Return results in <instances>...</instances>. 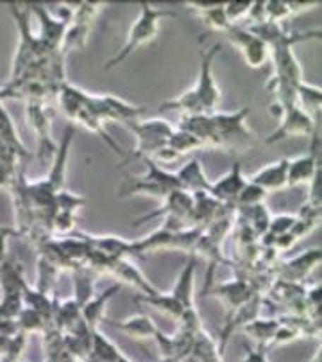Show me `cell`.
I'll list each match as a JSON object with an SVG mask.
<instances>
[{
	"instance_id": "cell-4",
	"label": "cell",
	"mask_w": 322,
	"mask_h": 362,
	"mask_svg": "<svg viewBox=\"0 0 322 362\" xmlns=\"http://www.w3.org/2000/svg\"><path fill=\"white\" fill-rule=\"evenodd\" d=\"M249 108H240L229 113H211L215 146L222 149H242L254 144V133L247 127Z\"/></svg>"
},
{
	"instance_id": "cell-15",
	"label": "cell",
	"mask_w": 322,
	"mask_h": 362,
	"mask_svg": "<svg viewBox=\"0 0 322 362\" xmlns=\"http://www.w3.org/2000/svg\"><path fill=\"white\" fill-rule=\"evenodd\" d=\"M179 189L190 194H208L210 192L211 181L208 180L206 173L203 169L201 160H188L183 167L176 173Z\"/></svg>"
},
{
	"instance_id": "cell-7",
	"label": "cell",
	"mask_w": 322,
	"mask_h": 362,
	"mask_svg": "<svg viewBox=\"0 0 322 362\" xmlns=\"http://www.w3.org/2000/svg\"><path fill=\"white\" fill-rule=\"evenodd\" d=\"M278 119H280V124L274 129V133L267 136V140H265L267 144H276L281 142V140L292 139V136H311L315 129L321 126L318 117H311L310 113H306L297 105L280 108Z\"/></svg>"
},
{
	"instance_id": "cell-35",
	"label": "cell",
	"mask_w": 322,
	"mask_h": 362,
	"mask_svg": "<svg viewBox=\"0 0 322 362\" xmlns=\"http://www.w3.org/2000/svg\"><path fill=\"white\" fill-rule=\"evenodd\" d=\"M295 221H297V216H274L270 217V223H268L267 233H270L273 237L285 235V233H290L292 228H294Z\"/></svg>"
},
{
	"instance_id": "cell-40",
	"label": "cell",
	"mask_w": 322,
	"mask_h": 362,
	"mask_svg": "<svg viewBox=\"0 0 322 362\" xmlns=\"http://www.w3.org/2000/svg\"><path fill=\"white\" fill-rule=\"evenodd\" d=\"M16 362H23V361H16Z\"/></svg>"
},
{
	"instance_id": "cell-14",
	"label": "cell",
	"mask_w": 322,
	"mask_h": 362,
	"mask_svg": "<svg viewBox=\"0 0 322 362\" xmlns=\"http://www.w3.org/2000/svg\"><path fill=\"white\" fill-rule=\"evenodd\" d=\"M247 177L242 173L240 162H234L233 167L229 169V173L224 174L222 177H219L217 181H211L210 187V196L215 201H219L220 204H234L237 203L238 196L244 190V187L247 185Z\"/></svg>"
},
{
	"instance_id": "cell-30",
	"label": "cell",
	"mask_w": 322,
	"mask_h": 362,
	"mask_svg": "<svg viewBox=\"0 0 322 362\" xmlns=\"http://www.w3.org/2000/svg\"><path fill=\"white\" fill-rule=\"evenodd\" d=\"M86 203V199L79 194H73L72 190L61 189L56 197H54V204H56V210H63V212H72L76 214L77 210L83 209V204Z\"/></svg>"
},
{
	"instance_id": "cell-18",
	"label": "cell",
	"mask_w": 322,
	"mask_h": 362,
	"mask_svg": "<svg viewBox=\"0 0 322 362\" xmlns=\"http://www.w3.org/2000/svg\"><path fill=\"white\" fill-rule=\"evenodd\" d=\"M193 284H196V255H190L186 266L181 269L179 276H177L174 289L170 296L184 308H196L193 307Z\"/></svg>"
},
{
	"instance_id": "cell-38",
	"label": "cell",
	"mask_w": 322,
	"mask_h": 362,
	"mask_svg": "<svg viewBox=\"0 0 322 362\" xmlns=\"http://www.w3.org/2000/svg\"><path fill=\"white\" fill-rule=\"evenodd\" d=\"M288 2V8H290V13L292 16L294 15H301V13L304 11H310V9L317 8L321 2H317V0H314V2H290V0H287Z\"/></svg>"
},
{
	"instance_id": "cell-6",
	"label": "cell",
	"mask_w": 322,
	"mask_h": 362,
	"mask_svg": "<svg viewBox=\"0 0 322 362\" xmlns=\"http://www.w3.org/2000/svg\"><path fill=\"white\" fill-rule=\"evenodd\" d=\"M31 15H35L38 18L40 23V35L38 40L43 45V49L49 52V54H56V52H61L63 42H65L66 29H68L70 18H72L73 11V2H68L65 6L68 11L61 16H54L49 11V8L42 4H29L27 6Z\"/></svg>"
},
{
	"instance_id": "cell-5",
	"label": "cell",
	"mask_w": 322,
	"mask_h": 362,
	"mask_svg": "<svg viewBox=\"0 0 322 362\" xmlns=\"http://www.w3.org/2000/svg\"><path fill=\"white\" fill-rule=\"evenodd\" d=\"M126 126L136 136V147H134L133 153L126 154L124 160L153 158L157 151L167 147L169 139L172 136L174 129H176L165 119L134 120V122L126 124Z\"/></svg>"
},
{
	"instance_id": "cell-24",
	"label": "cell",
	"mask_w": 322,
	"mask_h": 362,
	"mask_svg": "<svg viewBox=\"0 0 322 362\" xmlns=\"http://www.w3.org/2000/svg\"><path fill=\"white\" fill-rule=\"evenodd\" d=\"M170 151L177 154V156H184V154L192 153V151L203 149V142H201L197 136H193L192 133L184 132V129H174L172 136L169 139V144H167Z\"/></svg>"
},
{
	"instance_id": "cell-19",
	"label": "cell",
	"mask_w": 322,
	"mask_h": 362,
	"mask_svg": "<svg viewBox=\"0 0 322 362\" xmlns=\"http://www.w3.org/2000/svg\"><path fill=\"white\" fill-rule=\"evenodd\" d=\"M119 291H120V284H115V286L106 289L102 294H99V296H93L85 307L80 308V316H83L85 323L88 325L90 330H97L99 323H102L107 303H109V300H113V298L117 296Z\"/></svg>"
},
{
	"instance_id": "cell-29",
	"label": "cell",
	"mask_w": 322,
	"mask_h": 362,
	"mask_svg": "<svg viewBox=\"0 0 322 362\" xmlns=\"http://www.w3.org/2000/svg\"><path fill=\"white\" fill-rule=\"evenodd\" d=\"M22 174V167H20L18 162L0 160V190H9L11 192Z\"/></svg>"
},
{
	"instance_id": "cell-34",
	"label": "cell",
	"mask_w": 322,
	"mask_h": 362,
	"mask_svg": "<svg viewBox=\"0 0 322 362\" xmlns=\"http://www.w3.org/2000/svg\"><path fill=\"white\" fill-rule=\"evenodd\" d=\"M251 9H253V2H227L224 4V13L231 25H238V20L247 18Z\"/></svg>"
},
{
	"instance_id": "cell-11",
	"label": "cell",
	"mask_w": 322,
	"mask_h": 362,
	"mask_svg": "<svg viewBox=\"0 0 322 362\" xmlns=\"http://www.w3.org/2000/svg\"><path fill=\"white\" fill-rule=\"evenodd\" d=\"M226 36L240 50L251 69H261L270 58V49L258 36H254L249 29H244L240 25H231L226 31Z\"/></svg>"
},
{
	"instance_id": "cell-27",
	"label": "cell",
	"mask_w": 322,
	"mask_h": 362,
	"mask_svg": "<svg viewBox=\"0 0 322 362\" xmlns=\"http://www.w3.org/2000/svg\"><path fill=\"white\" fill-rule=\"evenodd\" d=\"M318 260H321V250L306 251V253H303L301 257L290 260V262L287 264V267L292 271V276L299 278L310 273V269H314V267L317 266Z\"/></svg>"
},
{
	"instance_id": "cell-21",
	"label": "cell",
	"mask_w": 322,
	"mask_h": 362,
	"mask_svg": "<svg viewBox=\"0 0 322 362\" xmlns=\"http://www.w3.org/2000/svg\"><path fill=\"white\" fill-rule=\"evenodd\" d=\"M297 106L303 108L304 112L310 113L311 117H321V105H322V92L318 86L310 85V83L303 81L297 86Z\"/></svg>"
},
{
	"instance_id": "cell-28",
	"label": "cell",
	"mask_w": 322,
	"mask_h": 362,
	"mask_svg": "<svg viewBox=\"0 0 322 362\" xmlns=\"http://www.w3.org/2000/svg\"><path fill=\"white\" fill-rule=\"evenodd\" d=\"M199 16H203L204 22L210 25L213 31H219V33H226L227 29L231 28V23L227 22L226 18V13H224V4L222 2H215L213 8H210L208 11L201 13Z\"/></svg>"
},
{
	"instance_id": "cell-36",
	"label": "cell",
	"mask_w": 322,
	"mask_h": 362,
	"mask_svg": "<svg viewBox=\"0 0 322 362\" xmlns=\"http://www.w3.org/2000/svg\"><path fill=\"white\" fill-rule=\"evenodd\" d=\"M242 362H268L267 358V348L265 346H254L251 350H247L246 358Z\"/></svg>"
},
{
	"instance_id": "cell-39",
	"label": "cell",
	"mask_w": 322,
	"mask_h": 362,
	"mask_svg": "<svg viewBox=\"0 0 322 362\" xmlns=\"http://www.w3.org/2000/svg\"><path fill=\"white\" fill-rule=\"evenodd\" d=\"M161 362H177V361H174V358H161Z\"/></svg>"
},
{
	"instance_id": "cell-17",
	"label": "cell",
	"mask_w": 322,
	"mask_h": 362,
	"mask_svg": "<svg viewBox=\"0 0 322 362\" xmlns=\"http://www.w3.org/2000/svg\"><path fill=\"white\" fill-rule=\"evenodd\" d=\"M288 160L290 158H281L270 165H265L254 174L251 181L261 187L267 194L285 189L288 187Z\"/></svg>"
},
{
	"instance_id": "cell-25",
	"label": "cell",
	"mask_w": 322,
	"mask_h": 362,
	"mask_svg": "<svg viewBox=\"0 0 322 362\" xmlns=\"http://www.w3.org/2000/svg\"><path fill=\"white\" fill-rule=\"evenodd\" d=\"M220 298L226 301L227 305L234 308H240L242 305H246L247 301L251 300L249 289L244 281H231V284H224V286L219 287L217 291Z\"/></svg>"
},
{
	"instance_id": "cell-20",
	"label": "cell",
	"mask_w": 322,
	"mask_h": 362,
	"mask_svg": "<svg viewBox=\"0 0 322 362\" xmlns=\"http://www.w3.org/2000/svg\"><path fill=\"white\" fill-rule=\"evenodd\" d=\"M112 325L134 339H156L157 332H160L156 323L145 314H136L126 321H113Z\"/></svg>"
},
{
	"instance_id": "cell-26",
	"label": "cell",
	"mask_w": 322,
	"mask_h": 362,
	"mask_svg": "<svg viewBox=\"0 0 322 362\" xmlns=\"http://www.w3.org/2000/svg\"><path fill=\"white\" fill-rule=\"evenodd\" d=\"M93 284H95L93 276L86 273L83 267H77L73 271V286H76V298L73 300L77 301L80 308L93 298Z\"/></svg>"
},
{
	"instance_id": "cell-33",
	"label": "cell",
	"mask_w": 322,
	"mask_h": 362,
	"mask_svg": "<svg viewBox=\"0 0 322 362\" xmlns=\"http://www.w3.org/2000/svg\"><path fill=\"white\" fill-rule=\"evenodd\" d=\"M268 194L265 192L261 187H258L256 183H253V181H247V185L244 187V190L240 192V196H238L237 199V204H242V206H247V209H251V206H256V204H263L265 197H267Z\"/></svg>"
},
{
	"instance_id": "cell-9",
	"label": "cell",
	"mask_w": 322,
	"mask_h": 362,
	"mask_svg": "<svg viewBox=\"0 0 322 362\" xmlns=\"http://www.w3.org/2000/svg\"><path fill=\"white\" fill-rule=\"evenodd\" d=\"M102 6L104 2H77V4H73L72 18H70L68 29H66L65 42H63V54L70 49L85 47L90 31H92L93 20L97 18Z\"/></svg>"
},
{
	"instance_id": "cell-1",
	"label": "cell",
	"mask_w": 322,
	"mask_h": 362,
	"mask_svg": "<svg viewBox=\"0 0 322 362\" xmlns=\"http://www.w3.org/2000/svg\"><path fill=\"white\" fill-rule=\"evenodd\" d=\"M222 45L213 43L208 49H201V69L196 85L174 99L165 100L161 105V112H181L183 115L190 113H213L219 106L220 90L213 77V62L220 52Z\"/></svg>"
},
{
	"instance_id": "cell-12",
	"label": "cell",
	"mask_w": 322,
	"mask_h": 362,
	"mask_svg": "<svg viewBox=\"0 0 322 362\" xmlns=\"http://www.w3.org/2000/svg\"><path fill=\"white\" fill-rule=\"evenodd\" d=\"M27 117H29V122L35 127L36 136H38L40 156H42L43 162L50 163L58 147L54 146L52 136H50V119L45 100H31V103H27Z\"/></svg>"
},
{
	"instance_id": "cell-8",
	"label": "cell",
	"mask_w": 322,
	"mask_h": 362,
	"mask_svg": "<svg viewBox=\"0 0 322 362\" xmlns=\"http://www.w3.org/2000/svg\"><path fill=\"white\" fill-rule=\"evenodd\" d=\"M86 106L92 113H95L102 122L106 120H115V122L129 124L134 120H140L145 110L142 106H134L126 103L120 97L115 95H93L86 92Z\"/></svg>"
},
{
	"instance_id": "cell-41",
	"label": "cell",
	"mask_w": 322,
	"mask_h": 362,
	"mask_svg": "<svg viewBox=\"0 0 322 362\" xmlns=\"http://www.w3.org/2000/svg\"><path fill=\"white\" fill-rule=\"evenodd\" d=\"M0 362H2V361H0Z\"/></svg>"
},
{
	"instance_id": "cell-3",
	"label": "cell",
	"mask_w": 322,
	"mask_h": 362,
	"mask_svg": "<svg viewBox=\"0 0 322 362\" xmlns=\"http://www.w3.org/2000/svg\"><path fill=\"white\" fill-rule=\"evenodd\" d=\"M9 11H11L16 29H18V49H16L15 63H13L11 79H9V81H15L32 63L49 56V52L43 49L38 36L31 31V20H29L31 11H29V8L20 6V2H13L9 6Z\"/></svg>"
},
{
	"instance_id": "cell-23",
	"label": "cell",
	"mask_w": 322,
	"mask_h": 362,
	"mask_svg": "<svg viewBox=\"0 0 322 362\" xmlns=\"http://www.w3.org/2000/svg\"><path fill=\"white\" fill-rule=\"evenodd\" d=\"M140 300L145 301L147 305L154 307L156 310H160L161 314H165V316H170L172 320L179 321L181 316H183L184 308L174 300L170 294H163V293H157L154 296H140Z\"/></svg>"
},
{
	"instance_id": "cell-22",
	"label": "cell",
	"mask_w": 322,
	"mask_h": 362,
	"mask_svg": "<svg viewBox=\"0 0 322 362\" xmlns=\"http://www.w3.org/2000/svg\"><path fill=\"white\" fill-rule=\"evenodd\" d=\"M280 325V321L276 320H260V317H256V320L244 325V328H246V332H249V335H253L254 339H256L258 346L268 348L270 343H273Z\"/></svg>"
},
{
	"instance_id": "cell-2",
	"label": "cell",
	"mask_w": 322,
	"mask_h": 362,
	"mask_svg": "<svg viewBox=\"0 0 322 362\" xmlns=\"http://www.w3.org/2000/svg\"><path fill=\"white\" fill-rule=\"evenodd\" d=\"M169 16H176V13L170 11V9H161L156 8V6H150L149 2H142L140 4V15L138 18L134 20L133 25H131L126 43H124L122 49L113 58H109V62L106 63V70L122 65L131 54H134V50H138L145 43L153 42L157 35V29H160V22L163 18H169Z\"/></svg>"
},
{
	"instance_id": "cell-31",
	"label": "cell",
	"mask_w": 322,
	"mask_h": 362,
	"mask_svg": "<svg viewBox=\"0 0 322 362\" xmlns=\"http://www.w3.org/2000/svg\"><path fill=\"white\" fill-rule=\"evenodd\" d=\"M292 13L287 0H268L263 2V20L281 23L283 20L290 18Z\"/></svg>"
},
{
	"instance_id": "cell-10",
	"label": "cell",
	"mask_w": 322,
	"mask_h": 362,
	"mask_svg": "<svg viewBox=\"0 0 322 362\" xmlns=\"http://www.w3.org/2000/svg\"><path fill=\"white\" fill-rule=\"evenodd\" d=\"M321 126L311 135V146L306 154L288 160V187L311 183L317 174H321Z\"/></svg>"
},
{
	"instance_id": "cell-37",
	"label": "cell",
	"mask_w": 322,
	"mask_h": 362,
	"mask_svg": "<svg viewBox=\"0 0 322 362\" xmlns=\"http://www.w3.org/2000/svg\"><path fill=\"white\" fill-rule=\"evenodd\" d=\"M15 235V230L11 228H6V226H0V266L6 262V244H8L9 237Z\"/></svg>"
},
{
	"instance_id": "cell-32",
	"label": "cell",
	"mask_w": 322,
	"mask_h": 362,
	"mask_svg": "<svg viewBox=\"0 0 322 362\" xmlns=\"http://www.w3.org/2000/svg\"><path fill=\"white\" fill-rule=\"evenodd\" d=\"M76 230V214L63 212V210H56L50 221V231L58 233V235H70Z\"/></svg>"
},
{
	"instance_id": "cell-16",
	"label": "cell",
	"mask_w": 322,
	"mask_h": 362,
	"mask_svg": "<svg viewBox=\"0 0 322 362\" xmlns=\"http://www.w3.org/2000/svg\"><path fill=\"white\" fill-rule=\"evenodd\" d=\"M107 273L115 274L117 278H120L122 281L129 284V286L136 287V289L143 291V296H154L160 291L143 276L142 271L138 267L134 266L133 262H129V258H120V260H113L107 267Z\"/></svg>"
},
{
	"instance_id": "cell-13",
	"label": "cell",
	"mask_w": 322,
	"mask_h": 362,
	"mask_svg": "<svg viewBox=\"0 0 322 362\" xmlns=\"http://www.w3.org/2000/svg\"><path fill=\"white\" fill-rule=\"evenodd\" d=\"M192 209H193V194L184 192V190L181 189L172 190V192L163 199L161 209L153 210V212H149L143 217H138V219L133 223V226H140V224L147 223V221L154 219V217L157 216H165V219H172V221H179V223H183V219H188V217H190Z\"/></svg>"
}]
</instances>
